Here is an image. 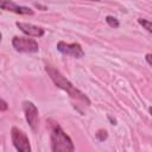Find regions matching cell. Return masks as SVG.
<instances>
[{
	"label": "cell",
	"mask_w": 152,
	"mask_h": 152,
	"mask_svg": "<svg viewBox=\"0 0 152 152\" xmlns=\"http://www.w3.org/2000/svg\"><path fill=\"white\" fill-rule=\"evenodd\" d=\"M7 108H8L7 102H6L4 99H1V100H0V110H1V112H6Z\"/></svg>",
	"instance_id": "7c38bea8"
},
{
	"label": "cell",
	"mask_w": 152,
	"mask_h": 152,
	"mask_svg": "<svg viewBox=\"0 0 152 152\" xmlns=\"http://www.w3.org/2000/svg\"><path fill=\"white\" fill-rule=\"evenodd\" d=\"M138 23L142 26V28H145L147 32L152 33V21L147 20V19H142V18H139L138 19Z\"/></svg>",
	"instance_id": "9c48e42d"
},
{
	"label": "cell",
	"mask_w": 152,
	"mask_h": 152,
	"mask_svg": "<svg viewBox=\"0 0 152 152\" xmlns=\"http://www.w3.org/2000/svg\"><path fill=\"white\" fill-rule=\"evenodd\" d=\"M12 46L14 48L17 52H21V53H34L39 51L38 43L33 38H28V36L27 37H18V36L13 37Z\"/></svg>",
	"instance_id": "3957f363"
},
{
	"label": "cell",
	"mask_w": 152,
	"mask_h": 152,
	"mask_svg": "<svg viewBox=\"0 0 152 152\" xmlns=\"http://www.w3.org/2000/svg\"><path fill=\"white\" fill-rule=\"evenodd\" d=\"M106 23H107L110 27H113V28H118V27L120 26L119 20H118L115 17H113V15H107V17H106Z\"/></svg>",
	"instance_id": "30bf717a"
},
{
	"label": "cell",
	"mask_w": 152,
	"mask_h": 152,
	"mask_svg": "<svg viewBox=\"0 0 152 152\" xmlns=\"http://www.w3.org/2000/svg\"><path fill=\"white\" fill-rule=\"evenodd\" d=\"M96 138H97V140H100V141H104V140L108 138L107 131H104V129H99L97 133H96Z\"/></svg>",
	"instance_id": "8fae6325"
},
{
	"label": "cell",
	"mask_w": 152,
	"mask_h": 152,
	"mask_svg": "<svg viewBox=\"0 0 152 152\" xmlns=\"http://www.w3.org/2000/svg\"><path fill=\"white\" fill-rule=\"evenodd\" d=\"M87 1H101V0H87Z\"/></svg>",
	"instance_id": "2e32d148"
},
{
	"label": "cell",
	"mask_w": 152,
	"mask_h": 152,
	"mask_svg": "<svg viewBox=\"0 0 152 152\" xmlns=\"http://www.w3.org/2000/svg\"><path fill=\"white\" fill-rule=\"evenodd\" d=\"M17 27L26 36L28 37H36V38H40L44 36L45 31L44 28H42L40 26L33 25V24H28V23H23V21H17L15 23Z\"/></svg>",
	"instance_id": "52a82bcc"
},
{
	"label": "cell",
	"mask_w": 152,
	"mask_h": 152,
	"mask_svg": "<svg viewBox=\"0 0 152 152\" xmlns=\"http://www.w3.org/2000/svg\"><path fill=\"white\" fill-rule=\"evenodd\" d=\"M23 110L25 119L31 127L32 131H37L38 125H39V112L36 104L31 101H24L23 102Z\"/></svg>",
	"instance_id": "5b68a950"
},
{
	"label": "cell",
	"mask_w": 152,
	"mask_h": 152,
	"mask_svg": "<svg viewBox=\"0 0 152 152\" xmlns=\"http://www.w3.org/2000/svg\"><path fill=\"white\" fill-rule=\"evenodd\" d=\"M56 48L61 53L66 56H71L75 58H81L84 56V51L78 43H65L61 40L57 43Z\"/></svg>",
	"instance_id": "8992f818"
},
{
	"label": "cell",
	"mask_w": 152,
	"mask_h": 152,
	"mask_svg": "<svg viewBox=\"0 0 152 152\" xmlns=\"http://www.w3.org/2000/svg\"><path fill=\"white\" fill-rule=\"evenodd\" d=\"M50 122V141L52 152H71L75 150L71 138L64 132V129L52 120Z\"/></svg>",
	"instance_id": "7a4b0ae2"
},
{
	"label": "cell",
	"mask_w": 152,
	"mask_h": 152,
	"mask_svg": "<svg viewBox=\"0 0 152 152\" xmlns=\"http://www.w3.org/2000/svg\"><path fill=\"white\" fill-rule=\"evenodd\" d=\"M145 59H146V62L152 66V52H150V53H147L146 56H145Z\"/></svg>",
	"instance_id": "4fadbf2b"
},
{
	"label": "cell",
	"mask_w": 152,
	"mask_h": 152,
	"mask_svg": "<svg viewBox=\"0 0 152 152\" xmlns=\"http://www.w3.org/2000/svg\"><path fill=\"white\" fill-rule=\"evenodd\" d=\"M11 139H12L13 146L15 147L17 151H19V152H30L31 151L28 137L26 135L25 132H23L18 127L11 128Z\"/></svg>",
	"instance_id": "277c9868"
},
{
	"label": "cell",
	"mask_w": 152,
	"mask_h": 152,
	"mask_svg": "<svg viewBox=\"0 0 152 152\" xmlns=\"http://www.w3.org/2000/svg\"><path fill=\"white\" fill-rule=\"evenodd\" d=\"M34 6H36L37 8H42V11H45V10H46V7H45V6H42V5H38V4H36Z\"/></svg>",
	"instance_id": "5bb4252c"
},
{
	"label": "cell",
	"mask_w": 152,
	"mask_h": 152,
	"mask_svg": "<svg viewBox=\"0 0 152 152\" xmlns=\"http://www.w3.org/2000/svg\"><path fill=\"white\" fill-rule=\"evenodd\" d=\"M0 6L4 11H10L17 14H24V15H32L33 10L26 6H19L12 0H0Z\"/></svg>",
	"instance_id": "ba28073f"
},
{
	"label": "cell",
	"mask_w": 152,
	"mask_h": 152,
	"mask_svg": "<svg viewBox=\"0 0 152 152\" xmlns=\"http://www.w3.org/2000/svg\"><path fill=\"white\" fill-rule=\"evenodd\" d=\"M45 71H46L48 75L50 76L51 81H52L59 89H62V90H64L65 93H68V95H69L71 99L78 101V102H83L86 106H90V100H89V97H88L86 94H83L80 89H77L59 70H57V69L53 68L52 65H48V64H46V65H45Z\"/></svg>",
	"instance_id": "6da1fadb"
},
{
	"label": "cell",
	"mask_w": 152,
	"mask_h": 152,
	"mask_svg": "<svg viewBox=\"0 0 152 152\" xmlns=\"http://www.w3.org/2000/svg\"><path fill=\"white\" fill-rule=\"evenodd\" d=\"M148 112H150V114L152 115V107H150V108H148Z\"/></svg>",
	"instance_id": "9a60e30c"
}]
</instances>
